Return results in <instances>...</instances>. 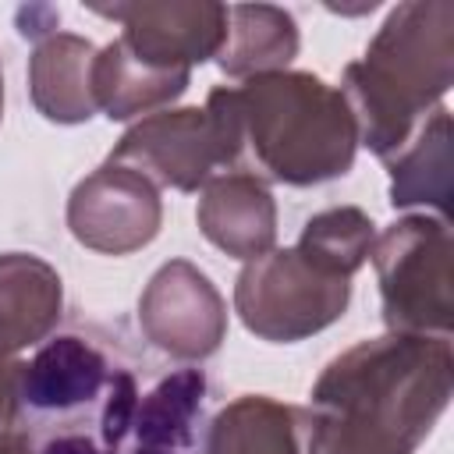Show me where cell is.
I'll return each mask as SVG.
<instances>
[{
  "label": "cell",
  "instance_id": "cell-11",
  "mask_svg": "<svg viewBox=\"0 0 454 454\" xmlns=\"http://www.w3.org/2000/svg\"><path fill=\"white\" fill-rule=\"evenodd\" d=\"M195 223L209 245L231 259H255L277 241V202L262 177L248 170L216 174L195 206Z\"/></svg>",
  "mask_w": 454,
  "mask_h": 454
},
{
  "label": "cell",
  "instance_id": "cell-12",
  "mask_svg": "<svg viewBox=\"0 0 454 454\" xmlns=\"http://www.w3.org/2000/svg\"><path fill=\"white\" fill-rule=\"evenodd\" d=\"M64 312L60 273L32 252L0 255V358L50 340Z\"/></svg>",
  "mask_w": 454,
  "mask_h": 454
},
{
  "label": "cell",
  "instance_id": "cell-18",
  "mask_svg": "<svg viewBox=\"0 0 454 454\" xmlns=\"http://www.w3.org/2000/svg\"><path fill=\"white\" fill-rule=\"evenodd\" d=\"M202 454H301V408L241 394L213 415Z\"/></svg>",
  "mask_w": 454,
  "mask_h": 454
},
{
  "label": "cell",
  "instance_id": "cell-7",
  "mask_svg": "<svg viewBox=\"0 0 454 454\" xmlns=\"http://www.w3.org/2000/svg\"><path fill=\"white\" fill-rule=\"evenodd\" d=\"M351 301V280L291 248L248 259L234 284V312L248 333L270 344H298L333 326Z\"/></svg>",
  "mask_w": 454,
  "mask_h": 454
},
{
  "label": "cell",
  "instance_id": "cell-5",
  "mask_svg": "<svg viewBox=\"0 0 454 454\" xmlns=\"http://www.w3.org/2000/svg\"><path fill=\"white\" fill-rule=\"evenodd\" d=\"M241 149L245 131L238 96L231 85H216L202 106H167L135 121L106 160L138 170L156 188L199 192L220 170L238 163Z\"/></svg>",
  "mask_w": 454,
  "mask_h": 454
},
{
  "label": "cell",
  "instance_id": "cell-20",
  "mask_svg": "<svg viewBox=\"0 0 454 454\" xmlns=\"http://www.w3.org/2000/svg\"><path fill=\"white\" fill-rule=\"evenodd\" d=\"M18 358H0V447L18 436Z\"/></svg>",
  "mask_w": 454,
  "mask_h": 454
},
{
  "label": "cell",
  "instance_id": "cell-8",
  "mask_svg": "<svg viewBox=\"0 0 454 454\" xmlns=\"http://www.w3.org/2000/svg\"><path fill=\"white\" fill-rule=\"evenodd\" d=\"M142 337L181 362H202L227 340V301L188 259L163 262L138 298Z\"/></svg>",
  "mask_w": 454,
  "mask_h": 454
},
{
  "label": "cell",
  "instance_id": "cell-19",
  "mask_svg": "<svg viewBox=\"0 0 454 454\" xmlns=\"http://www.w3.org/2000/svg\"><path fill=\"white\" fill-rule=\"evenodd\" d=\"M372 241H376V223L365 209L333 206V209H323L305 220L294 248L301 255H309L316 266L351 280L365 266Z\"/></svg>",
  "mask_w": 454,
  "mask_h": 454
},
{
  "label": "cell",
  "instance_id": "cell-16",
  "mask_svg": "<svg viewBox=\"0 0 454 454\" xmlns=\"http://www.w3.org/2000/svg\"><path fill=\"white\" fill-rule=\"evenodd\" d=\"M390 174V206H433L436 216L447 220L450 202V110L436 106L411 138L390 153L387 160Z\"/></svg>",
  "mask_w": 454,
  "mask_h": 454
},
{
  "label": "cell",
  "instance_id": "cell-14",
  "mask_svg": "<svg viewBox=\"0 0 454 454\" xmlns=\"http://www.w3.org/2000/svg\"><path fill=\"white\" fill-rule=\"evenodd\" d=\"M206 408L202 369H174L138 397L124 454H202L199 426Z\"/></svg>",
  "mask_w": 454,
  "mask_h": 454
},
{
  "label": "cell",
  "instance_id": "cell-10",
  "mask_svg": "<svg viewBox=\"0 0 454 454\" xmlns=\"http://www.w3.org/2000/svg\"><path fill=\"white\" fill-rule=\"evenodd\" d=\"M92 14L117 21L121 43L153 67L192 71L220 53L227 35V4L213 0H135L92 7Z\"/></svg>",
  "mask_w": 454,
  "mask_h": 454
},
{
  "label": "cell",
  "instance_id": "cell-22",
  "mask_svg": "<svg viewBox=\"0 0 454 454\" xmlns=\"http://www.w3.org/2000/svg\"><path fill=\"white\" fill-rule=\"evenodd\" d=\"M0 117H4V74H0Z\"/></svg>",
  "mask_w": 454,
  "mask_h": 454
},
{
  "label": "cell",
  "instance_id": "cell-3",
  "mask_svg": "<svg viewBox=\"0 0 454 454\" xmlns=\"http://www.w3.org/2000/svg\"><path fill=\"white\" fill-rule=\"evenodd\" d=\"M454 82V4L404 0L340 74L358 145L380 160L397 153L440 106Z\"/></svg>",
  "mask_w": 454,
  "mask_h": 454
},
{
  "label": "cell",
  "instance_id": "cell-9",
  "mask_svg": "<svg viewBox=\"0 0 454 454\" xmlns=\"http://www.w3.org/2000/svg\"><path fill=\"white\" fill-rule=\"evenodd\" d=\"M163 223L160 188L131 167L103 163L67 195V231L99 255H131L145 248Z\"/></svg>",
  "mask_w": 454,
  "mask_h": 454
},
{
  "label": "cell",
  "instance_id": "cell-6",
  "mask_svg": "<svg viewBox=\"0 0 454 454\" xmlns=\"http://www.w3.org/2000/svg\"><path fill=\"white\" fill-rule=\"evenodd\" d=\"M450 227L443 216L411 213L376 234L369 259L380 284L387 333L447 337L454 323Z\"/></svg>",
  "mask_w": 454,
  "mask_h": 454
},
{
  "label": "cell",
  "instance_id": "cell-13",
  "mask_svg": "<svg viewBox=\"0 0 454 454\" xmlns=\"http://www.w3.org/2000/svg\"><path fill=\"white\" fill-rule=\"evenodd\" d=\"M96 46L74 32H50L28 57V96L50 124H85L96 117L92 99Z\"/></svg>",
  "mask_w": 454,
  "mask_h": 454
},
{
  "label": "cell",
  "instance_id": "cell-15",
  "mask_svg": "<svg viewBox=\"0 0 454 454\" xmlns=\"http://www.w3.org/2000/svg\"><path fill=\"white\" fill-rule=\"evenodd\" d=\"M192 71L153 67L138 60L121 39L96 50L92 60V99L110 121H131L167 110L174 99L184 96Z\"/></svg>",
  "mask_w": 454,
  "mask_h": 454
},
{
  "label": "cell",
  "instance_id": "cell-1",
  "mask_svg": "<svg viewBox=\"0 0 454 454\" xmlns=\"http://www.w3.org/2000/svg\"><path fill=\"white\" fill-rule=\"evenodd\" d=\"M447 337L383 333L340 351L301 408V454H415L450 404Z\"/></svg>",
  "mask_w": 454,
  "mask_h": 454
},
{
  "label": "cell",
  "instance_id": "cell-4",
  "mask_svg": "<svg viewBox=\"0 0 454 454\" xmlns=\"http://www.w3.org/2000/svg\"><path fill=\"white\" fill-rule=\"evenodd\" d=\"M238 96L245 145L280 184L309 188L355 167L358 131L340 89L312 71H273L245 78Z\"/></svg>",
  "mask_w": 454,
  "mask_h": 454
},
{
  "label": "cell",
  "instance_id": "cell-17",
  "mask_svg": "<svg viewBox=\"0 0 454 454\" xmlns=\"http://www.w3.org/2000/svg\"><path fill=\"white\" fill-rule=\"evenodd\" d=\"M301 35L294 18L273 4H234L227 7V35L213 57L227 78H255L287 71L298 57Z\"/></svg>",
  "mask_w": 454,
  "mask_h": 454
},
{
  "label": "cell",
  "instance_id": "cell-21",
  "mask_svg": "<svg viewBox=\"0 0 454 454\" xmlns=\"http://www.w3.org/2000/svg\"><path fill=\"white\" fill-rule=\"evenodd\" d=\"M0 454H35V450L25 443V436H14V440H7V443L0 447Z\"/></svg>",
  "mask_w": 454,
  "mask_h": 454
},
{
  "label": "cell",
  "instance_id": "cell-2",
  "mask_svg": "<svg viewBox=\"0 0 454 454\" xmlns=\"http://www.w3.org/2000/svg\"><path fill=\"white\" fill-rule=\"evenodd\" d=\"M138 397L117 344L60 333L18 369V436L35 454H124Z\"/></svg>",
  "mask_w": 454,
  "mask_h": 454
}]
</instances>
